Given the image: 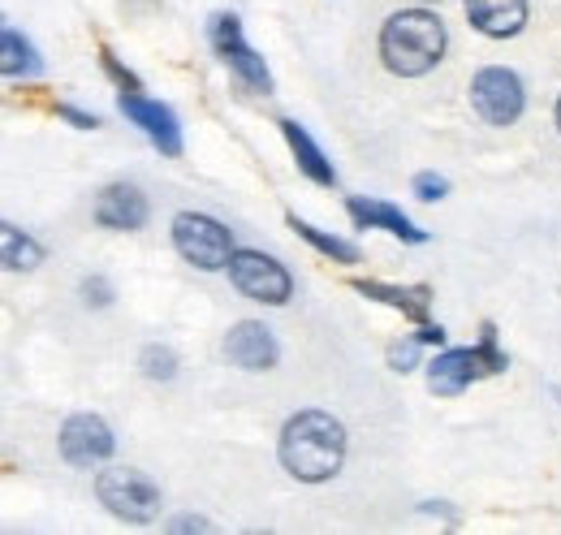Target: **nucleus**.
Wrapping results in <instances>:
<instances>
[{"mask_svg":"<svg viewBox=\"0 0 561 535\" xmlns=\"http://www.w3.org/2000/svg\"><path fill=\"white\" fill-rule=\"evenodd\" d=\"M208 39H211V48H216V57L229 66V73H233L247 91H255V95H273L268 61L247 44V31H242V18H238V13H211Z\"/></svg>","mask_w":561,"mask_h":535,"instance_id":"obj_5","label":"nucleus"},{"mask_svg":"<svg viewBox=\"0 0 561 535\" xmlns=\"http://www.w3.org/2000/svg\"><path fill=\"white\" fill-rule=\"evenodd\" d=\"M78 294H82V303L95 307V311L113 307V298H117L113 285H108V276H100V272H95V276H82V281H78Z\"/></svg>","mask_w":561,"mask_h":535,"instance_id":"obj_22","label":"nucleus"},{"mask_svg":"<svg viewBox=\"0 0 561 535\" xmlns=\"http://www.w3.org/2000/svg\"><path fill=\"white\" fill-rule=\"evenodd\" d=\"M285 225L311 247V251H320L324 260H333V264H358V247H354L351 238H337V234H324V229H316L311 220H302V216H285Z\"/></svg>","mask_w":561,"mask_h":535,"instance_id":"obj_18","label":"nucleus"},{"mask_svg":"<svg viewBox=\"0 0 561 535\" xmlns=\"http://www.w3.org/2000/svg\"><path fill=\"white\" fill-rule=\"evenodd\" d=\"M229 367L238 372H273L280 363V341L264 320H238L220 341Z\"/></svg>","mask_w":561,"mask_h":535,"instance_id":"obj_10","label":"nucleus"},{"mask_svg":"<svg viewBox=\"0 0 561 535\" xmlns=\"http://www.w3.org/2000/svg\"><path fill=\"white\" fill-rule=\"evenodd\" d=\"M100 66H104V73H108V78H113V82H117L122 91H142L139 73H135L130 66H122L113 48H100Z\"/></svg>","mask_w":561,"mask_h":535,"instance_id":"obj_24","label":"nucleus"},{"mask_svg":"<svg viewBox=\"0 0 561 535\" xmlns=\"http://www.w3.org/2000/svg\"><path fill=\"white\" fill-rule=\"evenodd\" d=\"M423 376H427V389L436 398H458L489 372H484V358L476 345H445L432 363H423Z\"/></svg>","mask_w":561,"mask_h":535,"instance_id":"obj_11","label":"nucleus"},{"mask_svg":"<svg viewBox=\"0 0 561 535\" xmlns=\"http://www.w3.org/2000/svg\"><path fill=\"white\" fill-rule=\"evenodd\" d=\"M169 238H173V251L199 272H225L238 251L233 229L220 225L208 212H178L169 225Z\"/></svg>","mask_w":561,"mask_h":535,"instance_id":"obj_3","label":"nucleus"},{"mask_svg":"<svg viewBox=\"0 0 561 535\" xmlns=\"http://www.w3.org/2000/svg\"><path fill=\"white\" fill-rule=\"evenodd\" d=\"M423 345H445V325H432V320H423L420 329H415Z\"/></svg>","mask_w":561,"mask_h":535,"instance_id":"obj_28","label":"nucleus"},{"mask_svg":"<svg viewBox=\"0 0 561 535\" xmlns=\"http://www.w3.org/2000/svg\"><path fill=\"white\" fill-rule=\"evenodd\" d=\"M346 423L329 410H298L285 419L277 436V463L298 483H329L346 467Z\"/></svg>","mask_w":561,"mask_h":535,"instance_id":"obj_1","label":"nucleus"},{"mask_svg":"<svg viewBox=\"0 0 561 535\" xmlns=\"http://www.w3.org/2000/svg\"><path fill=\"white\" fill-rule=\"evenodd\" d=\"M351 289L363 294V298H371V303H385V307L402 311L415 325L427 320V307H432V289L427 285H389V281H363V276H354Z\"/></svg>","mask_w":561,"mask_h":535,"instance_id":"obj_16","label":"nucleus"},{"mask_svg":"<svg viewBox=\"0 0 561 535\" xmlns=\"http://www.w3.org/2000/svg\"><path fill=\"white\" fill-rule=\"evenodd\" d=\"M0 247H4V268H9V272H35V268L44 264V255H48V251H44L26 229H18L13 220L0 225Z\"/></svg>","mask_w":561,"mask_h":535,"instance_id":"obj_19","label":"nucleus"},{"mask_svg":"<svg viewBox=\"0 0 561 535\" xmlns=\"http://www.w3.org/2000/svg\"><path fill=\"white\" fill-rule=\"evenodd\" d=\"M95 501H100L113 519H122V523H130V527H147V523L160 514V483H156L147 470L108 467L95 475Z\"/></svg>","mask_w":561,"mask_h":535,"instance_id":"obj_4","label":"nucleus"},{"mask_svg":"<svg viewBox=\"0 0 561 535\" xmlns=\"http://www.w3.org/2000/svg\"><path fill=\"white\" fill-rule=\"evenodd\" d=\"M229 281L242 298L251 303H264V307H285L294 298V276L289 268L280 264L277 255H264L255 247H238L233 260H229Z\"/></svg>","mask_w":561,"mask_h":535,"instance_id":"obj_6","label":"nucleus"},{"mask_svg":"<svg viewBox=\"0 0 561 535\" xmlns=\"http://www.w3.org/2000/svg\"><path fill=\"white\" fill-rule=\"evenodd\" d=\"M57 117H61V122H70L73 130H95V126H100V117H95V113L73 109V104H57Z\"/></svg>","mask_w":561,"mask_h":535,"instance_id":"obj_26","label":"nucleus"},{"mask_svg":"<svg viewBox=\"0 0 561 535\" xmlns=\"http://www.w3.org/2000/svg\"><path fill=\"white\" fill-rule=\"evenodd\" d=\"M280 138H285V147H289V156H294V164H298V173L307 178V182H316V186H337V169H333V160L324 156V147L307 134V126H298L294 117H280Z\"/></svg>","mask_w":561,"mask_h":535,"instance_id":"obj_15","label":"nucleus"},{"mask_svg":"<svg viewBox=\"0 0 561 535\" xmlns=\"http://www.w3.org/2000/svg\"><path fill=\"white\" fill-rule=\"evenodd\" d=\"M117 113H122L130 126H139L142 138H147L160 156H169V160L182 156V122H178V113H173L169 104H160V100H151V95H142V91H122V95H117Z\"/></svg>","mask_w":561,"mask_h":535,"instance_id":"obj_9","label":"nucleus"},{"mask_svg":"<svg viewBox=\"0 0 561 535\" xmlns=\"http://www.w3.org/2000/svg\"><path fill=\"white\" fill-rule=\"evenodd\" d=\"M173 532H211V523L204 514H182V519H173Z\"/></svg>","mask_w":561,"mask_h":535,"instance_id":"obj_27","label":"nucleus"},{"mask_svg":"<svg viewBox=\"0 0 561 535\" xmlns=\"http://www.w3.org/2000/svg\"><path fill=\"white\" fill-rule=\"evenodd\" d=\"M380 61L389 73L398 78H423L445 61V48H449V31L440 22V13H432L427 4H411V9H398L385 18L380 26Z\"/></svg>","mask_w":561,"mask_h":535,"instance_id":"obj_2","label":"nucleus"},{"mask_svg":"<svg viewBox=\"0 0 561 535\" xmlns=\"http://www.w3.org/2000/svg\"><path fill=\"white\" fill-rule=\"evenodd\" d=\"M462 13L484 39H514L527 26V0H462Z\"/></svg>","mask_w":561,"mask_h":535,"instance_id":"obj_14","label":"nucleus"},{"mask_svg":"<svg viewBox=\"0 0 561 535\" xmlns=\"http://www.w3.org/2000/svg\"><path fill=\"white\" fill-rule=\"evenodd\" d=\"M411 4H440V0H411Z\"/></svg>","mask_w":561,"mask_h":535,"instance_id":"obj_30","label":"nucleus"},{"mask_svg":"<svg viewBox=\"0 0 561 535\" xmlns=\"http://www.w3.org/2000/svg\"><path fill=\"white\" fill-rule=\"evenodd\" d=\"M411 195L423 203H436V200H445L449 195V178H440V173H415V182H411Z\"/></svg>","mask_w":561,"mask_h":535,"instance_id":"obj_25","label":"nucleus"},{"mask_svg":"<svg viewBox=\"0 0 561 535\" xmlns=\"http://www.w3.org/2000/svg\"><path fill=\"white\" fill-rule=\"evenodd\" d=\"M95 225L108 229V234H139L151 216V203L142 195L135 182H113L95 195V207H91Z\"/></svg>","mask_w":561,"mask_h":535,"instance_id":"obj_12","label":"nucleus"},{"mask_svg":"<svg viewBox=\"0 0 561 535\" xmlns=\"http://www.w3.org/2000/svg\"><path fill=\"white\" fill-rule=\"evenodd\" d=\"M553 122H558V134H561V95H558V104H553Z\"/></svg>","mask_w":561,"mask_h":535,"instance_id":"obj_29","label":"nucleus"},{"mask_svg":"<svg viewBox=\"0 0 561 535\" xmlns=\"http://www.w3.org/2000/svg\"><path fill=\"white\" fill-rule=\"evenodd\" d=\"M57 445H61V458L78 470H95L104 467L108 458H113V449H117V436H113V428L100 419V414H87V410H78L70 414L66 423H61V432H57Z\"/></svg>","mask_w":561,"mask_h":535,"instance_id":"obj_8","label":"nucleus"},{"mask_svg":"<svg viewBox=\"0 0 561 535\" xmlns=\"http://www.w3.org/2000/svg\"><path fill=\"white\" fill-rule=\"evenodd\" d=\"M178 350L173 345H164V341H147L139 350V372L142 380H151V385H173L178 380Z\"/></svg>","mask_w":561,"mask_h":535,"instance_id":"obj_20","label":"nucleus"},{"mask_svg":"<svg viewBox=\"0 0 561 535\" xmlns=\"http://www.w3.org/2000/svg\"><path fill=\"white\" fill-rule=\"evenodd\" d=\"M476 350H480V358H484V372H489V376H501V372L510 367V358H505V354H501V345H496V325H484V329H480V345H476Z\"/></svg>","mask_w":561,"mask_h":535,"instance_id":"obj_23","label":"nucleus"},{"mask_svg":"<svg viewBox=\"0 0 561 535\" xmlns=\"http://www.w3.org/2000/svg\"><path fill=\"white\" fill-rule=\"evenodd\" d=\"M0 69H4L9 82H31V78L44 73L39 48H35L18 26H9V22H4V31H0Z\"/></svg>","mask_w":561,"mask_h":535,"instance_id":"obj_17","label":"nucleus"},{"mask_svg":"<svg viewBox=\"0 0 561 535\" xmlns=\"http://www.w3.org/2000/svg\"><path fill=\"white\" fill-rule=\"evenodd\" d=\"M346 212H351V220L358 229H385V234H393V238H402V242H411V247H423V242H427V229H420V225H415L402 207H393V203L351 195V200H346Z\"/></svg>","mask_w":561,"mask_h":535,"instance_id":"obj_13","label":"nucleus"},{"mask_svg":"<svg viewBox=\"0 0 561 535\" xmlns=\"http://www.w3.org/2000/svg\"><path fill=\"white\" fill-rule=\"evenodd\" d=\"M471 109H476V117L484 126L505 130V126H514L527 113V87H523V78L514 69L505 66L476 69V78H471Z\"/></svg>","mask_w":561,"mask_h":535,"instance_id":"obj_7","label":"nucleus"},{"mask_svg":"<svg viewBox=\"0 0 561 535\" xmlns=\"http://www.w3.org/2000/svg\"><path fill=\"white\" fill-rule=\"evenodd\" d=\"M420 350H423V341L415 333H411V337H402V341H393V345L385 350V358H389V367H393L398 376H407V372L423 367Z\"/></svg>","mask_w":561,"mask_h":535,"instance_id":"obj_21","label":"nucleus"}]
</instances>
